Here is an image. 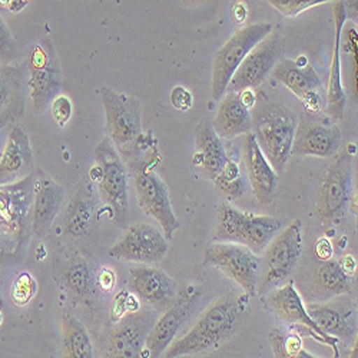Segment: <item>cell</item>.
Instances as JSON below:
<instances>
[{"mask_svg": "<svg viewBox=\"0 0 358 358\" xmlns=\"http://www.w3.org/2000/svg\"><path fill=\"white\" fill-rule=\"evenodd\" d=\"M247 296L225 294L217 298L191 330L181 338L173 340L161 357L199 355L221 348L240 330L247 313Z\"/></svg>", "mask_w": 358, "mask_h": 358, "instance_id": "1", "label": "cell"}, {"mask_svg": "<svg viewBox=\"0 0 358 358\" xmlns=\"http://www.w3.org/2000/svg\"><path fill=\"white\" fill-rule=\"evenodd\" d=\"M32 202L34 173L16 182L0 184V262L24 259L34 235Z\"/></svg>", "mask_w": 358, "mask_h": 358, "instance_id": "2", "label": "cell"}, {"mask_svg": "<svg viewBox=\"0 0 358 358\" xmlns=\"http://www.w3.org/2000/svg\"><path fill=\"white\" fill-rule=\"evenodd\" d=\"M128 168L124 158L108 138L95 148V165L89 171V179L96 188L103 214L117 228H127L129 218Z\"/></svg>", "mask_w": 358, "mask_h": 358, "instance_id": "3", "label": "cell"}, {"mask_svg": "<svg viewBox=\"0 0 358 358\" xmlns=\"http://www.w3.org/2000/svg\"><path fill=\"white\" fill-rule=\"evenodd\" d=\"M251 132L262 154L280 175L284 172L292 149L298 115L288 106L266 98L255 101L251 109Z\"/></svg>", "mask_w": 358, "mask_h": 358, "instance_id": "4", "label": "cell"}, {"mask_svg": "<svg viewBox=\"0 0 358 358\" xmlns=\"http://www.w3.org/2000/svg\"><path fill=\"white\" fill-rule=\"evenodd\" d=\"M154 158H143L138 152L127 159L128 173L136 192V201L146 217L155 220L168 241L181 227L176 218L168 187L154 169Z\"/></svg>", "mask_w": 358, "mask_h": 358, "instance_id": "5", "label": "cell"}, {"mask_svg": "<svg viewBox=\"0 0 358 358\" xmlns=\"http://www.w3.org/2000/svg\"><path fill=\"white\" fill-rule=\"evenodd\" d=\"M99 92L108 139L127 161L138 152L139 141L143 138L141 102L135 96L121 94L108 86L101 87Z\"/></svg>", "mask_w": 358, "mask_h": 358, "instance_id": "6", "label": "cell"}, {"mask_svg": "<svg viewBox=\"0 0 358 358\" xmlns=\"http://www.w3.org/2000/svg\"><path fill=\"white\" fill-rule=\"evenodd\" d=\"M27 92L36 113L45 112L62 91V69L49 36L41 38L29 49L26 59Z\"/></svg>", "mask_w": 358, "mask_h": 358, "instance_id": "7", "label": "cell"}, {"mask_svg": "<svg viewBox=\"0 0 358 358\" xmlns=\"http://www.w3.org/2000/svg\"><path fill=\"white\" fill-rule=\"evenodd\" d=\"M303 252V224L292 221L281 229L262 251L258 291L265 295L284 284L295 270Z\"/></svg>", "mask_w": 358, "mask_h": 358, "instance_id": "8", "label": "cell"}, {"mask_svg": "<svg viewBox=\"0 0 358 358\" xmlns=\"http://www.w3.org/2000/svg\"><path fill=\"white\" fill-rule=\"evenodd\" d=\"M334 161L324 173L317 211L325 229L343 222L354 189V161L350 151L334 155Z\"/></svg>", "mask_w": 358, "mask_h": 358, "instance_id": "9", "label": "cell"}, {"mask_svg": "<svg viewBox=\"0 0 358 358\" xmlns=\"http://www.w3.org/2000/svg\"><path fill=\"white\" fill-rule=\"evenodd\" d=\"M205 265L217 268L225 277L240 285L248 296L258 292L261 258L250 248L235 243H213L203 252Z\"/></svg>", "mask_w": 358, "mask_h": 358, "instance_id": "10", "label": "cell"}, {"mask_svg": "<svg viewBox=\"0 0 358 358\" xmlns=\"http://www.w3.org/2000/svg\"><path fill=\"white\" fill-rule=\"evenodd\" d=\"M201 298L202 288L198 284H188L184 288H179L173 303L154 322L141 357H161L182 325L191 318L201 303Z\"/></svg>", "mask_w": 358, "mask_h": 358, "instance_id": "11", "label": "cell"}, {"mask_svg": "<svg viewBox=\"0 0 358 358\" xmlns=\"http://www.w3.org/2000/svg\"><path fill=\"white\" fill-rule=\"evenodd\" d=\"M273 32V24L258 22L248 24L236 31L232 38L217 52L213 68V98L220 101L225 92L228 83L245 59V56L259 43L268 34Z\"/></svg>", "mask_w": 358, "mask_h": 358, "instance_id": "12", "label": "cell"}, {"mask_svg": "<svg viewBox=\"0 0 358 358\" xmlns=\"http://www.w3.org/2000/svg\"><path fill=\"white\" fill-rule=\"evenodd\" d=\"M322 112L306 110L298 117L291 154L333 158L340 151L343 132L336 119Z\"/></svg>", "mask_w": 358, "mask_h": 358, "instance_id": "13", "label": "cell"}, {"mask_svg": "<svg viewBox=\"0 0 358 358\" xmlns=\"http://www.w3.org/2000/svg\"><path fill=\"white\" fill-rule=\"evenodd\" d=\"M287 48L285 38L278 32H270L245 56L232 75L227 92H243L258 87L281 61Z\"/></svg>", "mask_w": 358, "mask_h": 358, "instance_id": "14", "label": "cell"}, {"mask_svg": "<svg viewBox=\"0 0 358 358\" xmlns=\"http://www.w3.org/2000/svg\"><path fill=\"white\" fill-rule=\"evenodd\" d=\"M157 318L155 310L143 306L115 321L105 340L103 357H141Z\"/></svg>", "mask_w": 358, "mask_h": 358, "instance_id": "15", "label": "cell"}, {"mask_svg": "<svg viewBox=\"0 0 358 358\" xmlns=\"http://www.w3.org/2000/svg\"><path fill=\"white\" fill-rule=\"evenodd\" d=\"M169 251L165 235L149 224H132L125 228L124 235L108 250L113 259L154 264L162 261Z\"/></svg>", "mask_w": 358, "mask_h": 358, "instance_id": "16", "label": "cell"}, {"mask_svg": "<svg viewBox=\"0 0 358 358\" xmlns=\"http://www.w3.org/2000/svg\"><path fill=\"white\" fill-rule=\"evenodd\" d=\"M273 78L284 85L288 91L300 99L307 112L318 113L325 108L322 83L308 64L307 56H300L296 61L281 59L273 69Z\"/></svg>", "mask_w": 358, "mask_h": 358, "instance_id": "17", "label": "cell"}, {"mask_svg": "<svg viewBox=\"0 0 358 358\" xmlns=\"http://www.w3.org/2000/svg\"><path fill=\"white\" fill-rule=\"evenodd\" d=\"M357 8L358 0H336L333 6V17L336 27L334 38V52L333 62L330 69V79H328V87L325 92V113L330 115L336 121H340L344 116L347 96L343 85V71H341V36L345 22L350 19L357 23Z\"/></svg>", "mask_w": 358, "mask_h": 358, "instance_id": "18", "label": "cell"}, {"mask_svg": "<svg viewBox=\"0 0 358 358\" xmlns=\"http://www.w3.org/2000/svg\"><path fill=\"white\" fill-rule=\"evenodd\" d=\"M129 289L146 307L164 313L178 295V282L165 271L151 265L129 268Z\"/></svg>", "mask_w": 358, "mask_h": 358, "instance_id": "19", "label": "cell"}, {"mask_svg": "<svg viewBox=\"0 0 358 358\" xmlns=\"http://www.w3.org/2000/svg\"><path fill=\"white\" fill-rule=\"evenodd\" d=\"M65 202V189L45 171L34 172L32 234L45 238Z\"/></svg>", "mask_w": 358, "mask_h": 358, "instance_id": "20", "label": "cell"}, {"mask_svg": "<svg viewBox=\"0 0 358 358\" xmlns=\"http://www.w3.org/2000/svg\"><path fill=\"white\" fill-rule=\"evenodd\" d=\"M35 155L27 131L19 122L9 127L8 139L0 155V184H10L34 173Z\"/></svg>", "mask_w": 358, "mask_h": 358, "instance_id": "21", "label": "cell"}, {"mask_svg": "<svg viewBox=\"0 0 358 358\" xmlns=\"http://www.w3.org/2000/svg\"><path fill=\"white\" fill-rule=\"evenodd\" d=\"M27 95L26 66L0 64V131L23 117Z\"/></svg>", "mask_w": 358, "mask_h": 358, "instance_id": "22", "label": "cell"}, {"mask_svg": "<svg viewBox=\"0 0 358 358\" xmlns=\"http://www.w3.org/2000/svg\"><path fill=\"white\" fill-rule=\"evenodd\" d=\"M244 165L250 188L262 205H270L275 201L278 192V173L268 162L258 146L252 132L244 135Z\"/></svg>", "mask_w": 358, "mask_h": 358, "instance_id": "23", "label": "cell"}, {"mask_svg": "<svg viewBox=\"0 0 358 358\" xmlns=\"http://www.w3.org/2000/svg\"><path fill=\"white\" fill-rule=\"evenodd\" d=\"M98 210V194L91 181H82L72 191L64 210L62 229L68 236L82 238L91 232Z\"/></svg>", "mask_w": 358, "mask_h": 358, "instance_id": "24", "label": "cell"}, {"mask_svg": "<svg viewBox=\"0 0 358 358\" xmlns=\"http://www.w3.org/2000/svg\"><path fill=\"white\" fill-rule=\"evenodd\" d=\"M268 306H270V308L273 310L275 317L280 321H282L284 324H288V325L301 324V325L311 328L313 331H315L317 334H320L321 337L330 341L336 357L340 355V351L337 347L338 338L324 333L321 328L313 321V318L308 315V313L306 310V306L303 303V298H301L300 292L296 291V288L294 287L292 282H287L280 288H274L271 291L270 296H268Z\"/></svg>", "mask_w": 358, "mask_h": 358, "instance_id": "25", "label": "cell"}, {"mask_svg": "<svg viewBox=\"0 0 358 358\" xmlns=\"http://www.w3.org/2000/svg\"><path fill=\"white\" fill-rule=\"evenodd\" d=\"M59 284L72 301L79 306H91L96 300L98 282L94 264L82 255H73L59 273Z\"/></svg>", "mask_w": 358, "mask_h": 358, "instance_id": "26", "label": "cell"}, {"mask_svg": "<svg viewBox=\"0 0 358 358\" xmlns=\"http://www.w3.org/2000/svg\"><path fill=\"white\" fill-rule=\"evenodd\" d=\"M306 310L313 321L328 336L345 341L357 338L354 308L348 303H344L343 300L321 304L308 303Z\"/></svg>", "mask_w": 358, "mask_h": 358, "instance_id": "27", "label": "cell"}, {"mask_svg": "<svg viewBox=\"0 0 358 358\" xmlns=\"http://www.w3.org/2000/svg\"><path fill=\"white\" fill-rule=\"evenodd\" d=\"M229 161L221 138L213 127V121L203 117L195 129V155L194 164L201 168L202 173L213 179L221 172Z\"/></svg>", "mask_w": 358, "mask_h": 358, "instance_id": "28", "label": "cell"}, {"mask_svg": "<svg viewBox=\"0 0 358 358\" xmlns=\"http://www.w3.org/2000/svg\"><path fill=\"white\" fill-rule=\"evenodd\" d=\"M213 127L221 139H232L247 135L252 128L251 109L244 105L240 92H225Z\"/></svg>", "mask_w": 358, "mask_h": 358, "instance_id": "29", "label": "cell"}, {"mask_svg": "<svg viewBox=\"0 0 358 358\" xmlns=\"http://www.w3.org/2000/svg\"><path fill=\"white\" fill-rule=\"evenodd\" d=\"M62 324V354L69 358L94 357L92 338L83 322L72 313H64Z\"/></svg>", "mask_w": 358, "mask_h": 358, "instance_id": "30", "label": "cell"}, {"mask_svg": "<svg viewBox=\"0 0 358 358\" xmlns=\"http://www.w3.org/2000/svg\"><path fill=\"white\" fill-rule=\"evenodd\" d=\"M282 229L281 220L271 215L251 214L241 236V245L250 248L254 254L261 255L273 238Z\"/></svg>", "mask_w": 358, "mask_h": 358, "instance_id": "31", "label": "cell"}, {"mask_svg": "<svg viewBox=\"0 0 358 358\" xmlns=\"http://www.w3.org/2000/svg\"><path fill=\"white\" fill-rule=\"evenodd\" d=\"M352 278L334 258L322 261L314 273V287L321 296H340L351 291Z\"/></svg>", "mask_w": 358, "mask_h": 358, "instance_id": "32", "label": "cell"}, {"mask_svg": "<svg viewBox=\"0 0 358 358\" xmlns=\"http://www.w3.org/2000/svg\"><path fill=\"white\" fill-rule=\"evenodd\" d=\"M250 215V213L238 210L229 201H221L218 205L217 225L213 234V241L240 244Z\"/></svg>", "mask_w": 358, "mask_h": 358, "instance_id": "33", "label": "cell"}, {"mask_svg": "<svg viewBox=\"0 0 358 358\" xmlns=\"http://www.w3.org/2000/svg\"><path fill=\"white\" fill-rule=\"evenodd\" d=\"M213 182L221 196L229 202L244 196L250 188L247 173L244 175L240 165L232 161L225 164L221 172L213 179Z\"/></svg>", "mask_w": 358, "mask_h": 358, "instance_id": "34", "label": "cell"}, {"mask_svg": "<svg viewBox=\"0 0 358 358\" xmlns=\"http://www.w3.org/2000/svg\"><path fill=\"white\" fill-rule=\"evenodd\" d=\"M270 344L277 358H313L314 355L304 350V343L298 333H289L282 328L270 331Z\"/></svg>", "mask_w": 358, "mask_h": 358, "instance_id": "35", "label": "cell"}, {"mask_svg": "<svg viewBox=\"0 0 358 358\" xmlns=\"http://www.w3.org/2000/svg\"><path fill=\"white\" fill-rule=\"evenodd\" d=\"M262 2L274 8L280 15L285 17H295L311 8L336 2V0H262Z\"/></svg>", "mask_w": 358, "mask_h": 358, "instance_id": "36", "label": "cell"}, {"mask_svg": "<svg viewBox=\"0 0 358 358\" xmlns=\"http://www.w3.org/2000/svg\"><path fill=\"white\" fill-rule=\"evenodd\" d=\"M17 43L3 17L0 16V64L10 65L17 57Z\"/></svg>", "mask_w": 358, "mask_h": 358, "instance_id": "37", "label": "cell"}, {"mask_svg": "<svg viewBox=\"0 0 358 358\" xmlns=\"http://www.w3.org/2000/svg\"><path fill=\"white\" fill-rule=\"evenodd\" d=\"M50 112H52V117L53 122L59 127V128H65L68 125V122L71 121L72 113H73V103L69 99V96L59 94L49 105Z\"/></svg>", "mask_w": 358, "mask_h": 358, "instance_id": "38", "label": "cell"}, {"mask_svg": "<svg viewBox=\"0 0 358 358\" xmlns=\"http://www.w3.org/2000/svg\"><path fill=\"white\" fill-rule=\"evenodd\" d=\"M36 292V281L29 274H20L13 287V300L17 306H24Z\"/></svg>", "mask_w": 358, "mask_h": 358, "instance_id": "39", "label": "cell"}, {"mask_svg": "<svg viewBox=\"0 0 358 358\" xmlns=\"http://www.w3.org/2000/svg\"><path fill=\"white\" fill-rule=\"evenodd\" d=\"M171 103L175 109L187 112L188 109L192 108L194 96L184 86H175L171 92Z\"/></svg>", "mask_w": 358, "mask_h": 358, "instance_id": "40", "label": "cell"}, {"mask_svg": "<svg viewBox=\"0 0 358 358\" xmlns=\"http://www.w3.org/2000/svg\"><path fill=\"white\" fill-rule=\"evenodd\" d=\"M314 252L320 261H327V259H331L334 257V247L328 238L322 236L317 240V243L314 245Z\"/></svg>", "mask_w": 358, "mask_h": 358, "instance_id": "41", "label": "cell"}, {"mask_svg": "<svg viewBox=\"0 0 358 358\" xmlns=\"http://www.w3.org/2000/svg\"><path fill=\"white\" fill-rule=\"evenodd\" d=\"M115 281H116L115 274L112 270H109V268H101L99 271H96V282L101 291L103 292L112 291Z\"/></svg>", "mask_w": 358, "mask_h": 358, "instance_id": "42", "label": "cell"}, {"mask_svg": "<svg viewBox=\"0 0 358 358\" xmlns=\"http://www.w3.org/2000/svg\"><path fill=\"white\" fill-rule=\"evenodd\" d=\"M338 262H340L343 270H344L348 275H351V277L355 275V273H357V261H355V258H354L352 255L347 254V255L343 257Z\"/></svg>", "mask_w": 358, "mask_h": 358, "instance_id": "43", "label": "cell"}]
</instances>
